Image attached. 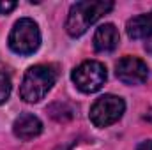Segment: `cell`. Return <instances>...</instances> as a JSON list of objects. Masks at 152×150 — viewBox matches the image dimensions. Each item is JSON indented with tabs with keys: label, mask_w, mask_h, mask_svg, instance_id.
I'll use <instances>...</instances> for the list:
<instances>
[{
	"label": "cell",
	"mask_w": 152,
	"mask_h": 150,
	"mask_svg": "<svg viewBox=\"0 0 152 150\" xmlns=\"http://www.w3.org/2000/svg\"><path fill=\"white\" fill-rule=\"evenodd\" d=\"M113 9V2L108 0H97V2H76L71 5L67 20H66V30L71 37L83 36L90 25H94L101 16L108 14Z\"/></svg>",
	"instance_id": "6da1fadb"
},
{
	"label": "cell",
	"mask_w": 152,
	"mask_h": 150,
	"mask_svg": "<svg viewBox=\"0 0 152 150\" xmlns=\"http://www.w3.org/2000/svg\"><path fill=\"white\" fill-rule=\"evenodd\" d=\"M57 81V69L53 66H34L30 67L20 85V97L25 103H39L51 90Z\"/></svg>",
	"instance_id": "7a4b0ae2"
},
{
	"label": "cell",
	"mask_w": 152,
	"mask_h": 150,
	"mask_svg": "<svg viewBox=\"0 0 152 150\" xmlns=\"http://www.w3.org/2000/svg\"><path fill=\"white\" fill-rule=\"evenodd\" d=\"M41 46V32L37 23L30 18H21L14 23L9 34V48L18 55H32Z\"/></svg>",
	"instance_id": "3957f363"
},
{
	"label": "cell",
	"mask_w": 152,
	"mask_h": 150,
	"mask_svg": "<svg viewBox=\"0 0 152 150\" xmlns=\"http://www.w3.org/2000/svg\"><path fill=\"white\" fill-rule=\"evenodd\" d=\"M71 79L83 94H94L101 90L106 81V67L97 60H87L73 71Z\"/></svg>",
	"instance_id": "277c9868"
},
{
	"label": "cell",
	"mask_w": 152,
	"mask_h": 150,
	"mask_svg": "<svg viewBox=\"0 0 152 150\" xmlns=\"http://www.w3.org/2000/svg\"><path fill=\"white\" fill-rule=\"evenodd\" d=\"M126 111V103L122 97L106 94L99 97L92 108H90V122L96 127H108L120 120V117Z\"/></svg>",
	"instance_id": "5b68a950"
},
{
	"label": "cell",
	"mask_w": 152,
	"mask_h": 150,
	"mask_svg": "<svg viewBox=\"0 0 152 150\" xmlns=\"http://www.w3.org/2000/svg\"><path fill=\"white\" fill-rule=\"evenodd\" d=\"M117 78L126 85H142L149 78V67L136 57H124L117 62Z\"/></svg>",
	"instance_id": "8992f818"
},
{
	"label": "cell",
	"mask_w": 152,
	"mask_h": 150,
	"mask_svg": "<svg viewBox=\"0 0 152 150\" xmlns=\"http://www.w3.org/2000/svg\"><path fill=\"white\" fill-rule=\"evenodd\" d=\"M12 133L21 141H30L42 133V122L32 113H21L12 124Z\"/></svg>",
	"instance_id": "52a82bcc"
},
{
	"label": "cell",
	"mask_w": 152,
	"mask_h": 150,
	"mask_svg": "<svg viewBox=\"0 0 152 150\" xmlns=\"http://www.w3.org/2000/svg\"><path fill=\"white\" fill-rule=\"evenodd\" d=\"M118 30L113 23H104L94 34V50L97 53H110L118 46Z\"/></svg>",
	"instance_id": "ba28073f"
},
{
	"label": "cell",
	"mask_w": 152,
	"mask_h": 150,
	"mask_svg": "<svg viewBox=\"0 0 152 150\" xmlns=\"http://www.w3.org/2000/svg\"><path fill=\"white\" fill-rule=\"evenodd\" d=\"M127 36L131 39H145L152 36V11L147 14L134 16L126 25Z\"/></svg>",
	"instance_id": "9c48e42d"
},
{
	"label": "cell",
	"mask_w": 152,
	"mask_h": 150,
	"mask_svg": "<svg viewBox=\"0 0 152 150\" xmlns=\"http://www.w3.org/2000/svg\"><path fill=\"white\" fill-rule=\"evenodd\" d=\"M48 113L51 115V118H55L57 122H66V120H71L73 115H75V110L71 104L67 103H55L48 108Z\"/></svg>",
	"instance_id": "30bf717a"
},
{
	"label": "cell",
	"mask_w": 152,
	"mask_h": 150,
	"mask_svg": "<svg viewBox=\"0 0 152 150\" xmlns=\"http://www.w3.org/2000/svg\"><path fill=\"white\" fill-rule=\"evenodd\" d=\"M11 95V78L5 73H0V104H4Z\"/></svg>",
	"instance_id": "8fae6325"
},
{
	"label": "cell",
	"mask_w": 152,
	"mask_h": 150,
	"mask_svg": "<svg viewBox=\"0 0 152 150\" xmlns=\"http://www.w3.org/2000/svg\"><path fill=\"white\" fill-rule=\"evenodd\" d=\"M12 9H16V2H7V0L4 2V0H0V16L11 12Z\"/></svg>",
	"instance_id": "7c38bea8"
},
{
	"label": "cell",
	"mask_w": 152,
	"mask_h": 150,
	"mask_svg": "<svg viewBox=\"0 0 152 150\" xmlns=\"http://www.w3.org/2000/svg\"><path fill=\"white\" fill-rule=\"evenodd\" d=\"M136 150H152V141H151V140H147V141H142V143L136 147Z\"/></svg>",
	"instance_id": "4fadbf2b"
},
{
	"label": "cell",
	"mask_w": 152,
	"mask_h": 150,
	"mask_svg": "<svg viewBox=\"0 0 152 150\" xmlns=\"http://www.w3.org/2000/svg\"><path fill=\"white\" fill-rule=\"evenodd\" d=\"M143 118H145L149 124H152V108H151V110H149L147 113H145V115H143Z\"/></svg>",
	"instance_id": "5bb4252c"
},
{
	"label": "cell",
	"mask_w": 152,
	"mask_h": 150,
	"mask_svg": "<svg viewBox=\"0 0 152 150\" xmlns=\"http://www.w3.org/2000/svg\"><path fill=\"white\" fill-rule=\"evenodd\" d=\"M71 147H73V145H69V147H62V149H58V150H71Z\"/></svg>",
	"instance_id": "9a60e30c"
}]
</instances>
